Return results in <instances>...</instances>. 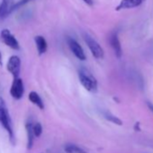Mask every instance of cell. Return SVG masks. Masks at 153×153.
Instances as JSON below:
<instances>
[{"mask_svg": "<svg viewBox=\"0 0 153 153\" xmlns=\"http://www.w3.org/2000/svg\"><path fill=\"white\" fill-rule=\"evenodd\" d=\"M1 39L3 40L4 43L10 47L13 50H19L20 45L16 38L11 33V32L8 29H4L1 32Z\"/></svg>", "mask_w": 153, "mask_h": 153, "instance_id": "obj_5", "label": "cell"}, {"mask_svg": "<svg viewBox=\"0 0 153 153\" xmlns=\"http://www.w3.org/2000/svg\"><path fill=\"white\" fill-rule=\"evenodd\" d=\"M64 149L67 153H87L83 149L75 144H67Z\"/></svg>", "mask_w": 153, "mask_h": 153, "instance_id": "obj_14", "label": "cell"}, {"mask_svg": "<svg viewBox=\"0 0 153 153\" xmlns=\"http://www.w3.org/2000/svg\"><path fill=\"white\" fill-rule=\"evenodd\" d=\"M109 40H110V44H111V46H112V48H113L116 57L117 58H121L123 51H122V46H121V42L119 41L117 33H115V32L112 33L111 35H110V39Z\"/></svg>", "mask_w": 153, "mask_h": 153, "instance_id": "obj_9", "label": "cell"}, {"mask_svg": "<svg viewBox=\"0 0 153 153\" xmlns=\"http://www.w3.org/2000/svg\"><path fill=\"white\" fill-rule=\"evenodd\" d=\"M28 98H29V100H30L33 105H36L37 107H39L40 109L42 110V109L44 108V104H43V102H42L41 97H40L36 92H34V91L31 92V93L29 94Z\"/></svg>", "mask_w": 153, "mask_h": 153, "instance_id": "obj_12", "label": "cell"}, {"mask_svg": "<svg viewBox=\"0 0 153 153\" xmlns=\"http://www.w3.org/2000/svg\"><path fill=\"white\" fill-rule=\"evenodd\" d=\"M104 115H105V117L108 121H110V122H112V123H115V124H118V125H122V124H123V123H122V121H121L120 119H118L116 116L113 115L112 114H110V113H108V112H105V113L104 114Z\"/></svg>", "mask_w": 153, "mask_h": 153, "instance_id": "obj_15", "label": "cell"}, {"mask_svg": "<svg viewBox=\"0 0 153 153\" xmlns=\"http://www.w3.org/2000/svg\"><path fill=\"white\" fill-rule=\"evenodd\" d=\"M25 93V88L23 80L20 78L14 79V81L11 86L10 94L15 99H21Z\"/></svg>", "mask_w": 153, "mask_h": 153, "instance_id": "obj_7", "label": "cell"}, {"mask_svg": "<svg viewBox=\"0 0 153 153\" xmlns=\"http://www.w3.org/2000/svg\"><path fill=\"white\" fill-rule=\"evenodd\" d=\"M68 45L70 49V51L73 52V54L80 60H85L86 59V54L84 52L83 48L80 46V44L76 42L75 39L68 37Z\"/></svg>", "mask_w": 153, "mask_h": 153, "instance_id": "obj_4", "label": "cell"}, {"mask_svg": "<svg viewBox=\"0 0 153 153\" xmlns=\"http://www.w3.org/2000/svg\"><path fill=\"white\" fill-rule=\"evenodd\" d=\"M15 0H3L0 5V21L5 19L10 13H12V7L15 5Z\"/></svg>", "mask_w": 153, "mask_h": 153, "instance_id": "obj_8", "label": "cell"}, {"mask_svg": "<svg viewBox=\"0 0 153 153\" xmlns=\"http://www.w3.org/2000/svg\"><path fill=\"white\" fill-rule=\"evenodd\" d=\"M148 105H149V109L153 112V105H151L150 103H148Z\"/></svg>", "mask_w": 153, "mask_h": 153, "instance_id": "obj_18", "label": "cell"}, {"mask_svg": "<svg viewBox=\"0 0 153 153\" xmlns=\"http://www.w3.org/2000/svg\"><path fill=\"white\" fill-rule=\"evenodd\" d=\"M0 65H2V55H1V52H0Z\"/></svg>", "mask_w": 153, "mask_h": 153, "instance_id": "obj_19", "label": "cell"}, {"mask_svg": "<svg viewBox=\"0 0 153 153\" xmlns=\"http://www.w3.org/2000/svg\"><path fill=\"white\" fill-rule=\"evenodd\" d=\"M140 4L136 1V0H122L120 4L117 6L115 8L116 11H120L123 9H129V8H133L139 7Z\"/></svg>", "mask_w": 153, "mask_h": 153, "instance_id": "obj_11", "label": "cell"}, {"mask_svg": "<svg viewBox=\"0 0 153 153\" xmlns=\"http://www.w3.org/2000/svg\"><path fill=\"white\" fill-rule=\"evenodd\" d=\"M83 37H84V40H85L87 45L88 46L92 55L96 59H103L104 58V51H103L102 47L100 46V44L88 33H85L83 35Z\"/></svg>", "mask_w": 153, "mask_h": 153, "instance_id": "obj_3", "label": "cell"}, {"mask_svg": "<svg viewBox=\"0 0 153 153\" xmlns=\"http://www.w3.org/2000/svg\"><path fill=\"white\" fill-rule=\"evenodd\" d=\"M26 128V132H27V149H30L33 147V124L32 123H27L25 125Z\"/></svg>", "mask_w": 153, "mask_h": 153, "instance_id": "obj_13", "label": "cell"}, {"mask_svg": "<svg viewBox=\"0 0 153 153\" xmlns=\"http://www.w3.org/2000/svg\"><path fill=\"white\" fill-rule=\"evenodd\" d=\"M136 1H137L140 5H141V3H142V0H136Z\"/></svg>", "mask_w": 153, "mask_h": 153, "instance_id": "obj_20", "label": "cell"}, {"mask_svg": "<svg viewBox=\"0 0 153 153\" xmlns=\"http://www.w3.org/2000/svg\"><path fill=\"white\" fill-rule=\"evenodd\" d=\"M33 131L35 137H40L42 133V126L40 123H35L33 124Z\"/></svg>", "mask_w": 153, "mask_h": 153, "instance_id": "obj_16", "label": "cell"}, {"mask_svg": "<svg viewBox=\"0 0 153 153\" xmlns=\"http://www.w3.org/2000/svg\"><path fill=\"white\" fill-rule=\"evenodd\" d=\"M79 79L82 86L89 92H97V81L95 76L86 68H81L79 72Z\"/></svg>", "mask_w": 153, "mask_h": 153, "instance_id": "obj_2", "label": "cell"}, {"mask_svg": "<svg viewBox=\"0 0 153 153\" xmlns=\"http://www.w3.org/2000/svg\"><path fill=\"white\" fill-rule=\"evenodd\" d=\"M0 123L2 124V126L8 132L10 140L14 143L15 135H14V131H13V127H12V122H11L7 105L5 104V101L1 97H0Z\"/></svg>", "mask_w": 153, "mask_h": 153, "instance_id": "obj_1", "label": "cell"}, {"mask_svg": "<svg viewBox=\"0 0 153 153\" xmlns=\"http://www.w3.org/2000/svg\"><path fill=\"white\" fill-rule=\"evenodd\" d=\"M83 1H84L88 6H90V7L93 6V3H94V2H93V0H83Z\"/></svg>", "mask_w": 153, "mask_h": 153, "instance_id": "obj_17", "label": "cell"}, {"mask_svg": "<svg viewBox=\"0 0 153 153\" xmlns=\"http://www.w3.org/2000/svg\"><path fill=\"white\" fill-rule=\"evenodd\" d=\"M34 41H35V44H36V47H37L38 53L40 55L45 53L46 51H47L48 45H47V42L44 39V37H42L41 35H38V36H36L34 38Z\"/></svg>", "mask_w": 153, "mask_h": 153, "instance_id": "obj_10", "label": "cell"}, {"mask_svg": "<svg viewBox=\"0 0 153 153\" xmlns=\"http://www.w3.org/2000/svg\"><path fill=\"white\" fill-rule=\"evenodd\" d=\"M7 70L13 75L14 79L19 78L20 69H21V60L19 57L17 56H12L8 59L7 65Z\"/></svg>", "mask_w": 153, "mask_h": 153, "instance_id": "obj_6", "label": "cell"}]
</instances>
